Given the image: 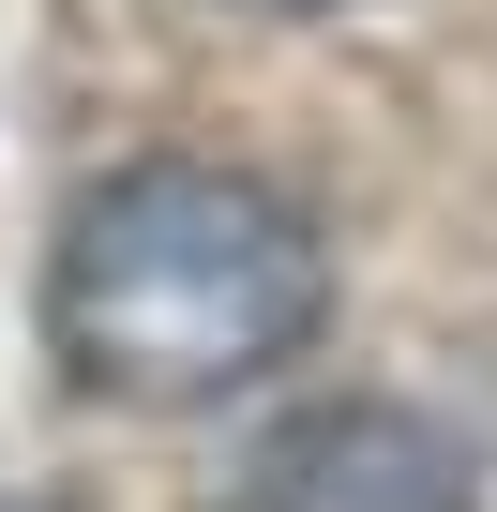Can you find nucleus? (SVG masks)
<instances>
[{
    "label": "nucleus",
    "instance_id": "f03ea898",
    "mask_svg": "<svg viewBox=\"0 0 497 512\" xmlns=\"http://www.w3.org/2000/svg\"><path fill=\"white\" fill-rule=\"evenodd\" d=\"M226 512H482V467L452 422L392 407V392H347V407H302L241 452Z\"/></svg>",
    "mask_w": 497,
    "mask_h": 512
},
{
    "label": "nucleus",
    "instance_id": "f257e3e1",
    "mask_svg": "<svg viewBox=\"0 0 497 512\" xmlns=\"http://www.w3.org/2000/svg\"><path fill=\"white\" fill-rule=\"evenodd\" d=\"M317 302H332L317 226L272 181L181 151L106 166L46 256V347L91 407H226L272 362H302Z\"/></svg>",
    "mask_w": 497,
    "mask_h": 512
},
{
    "label": "nucleus",
    "instance_id": "7ed1b4c3",
    "mask_svg": "<svg viewBox=\"0 0 497 512\" xmlns=\"http://www.w3.org/2000/svg\"><path fill=\"white\" fill-rule=\"evenodd\" d=\"M241 16H347V0H241Z\"/></svg>",
    "mask_w": 497,
    "mask_h": 512
}]
</instances>
